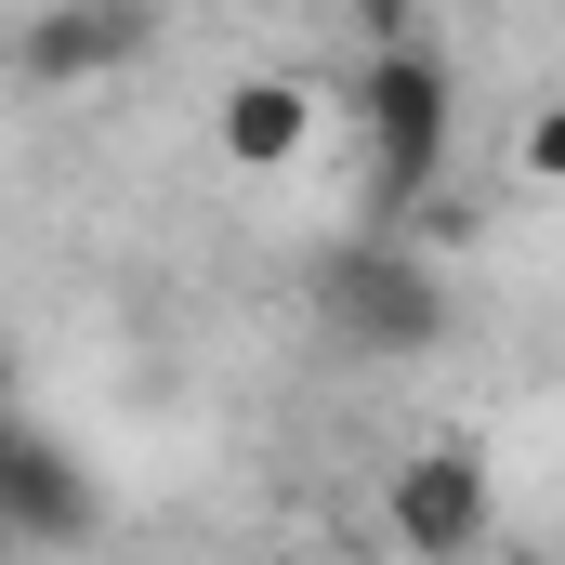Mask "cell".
<instances>
[{
	"instance_id": "obj_1",
	"label": "cell",
	"mask_w": 565,
	"mask_h": 565,
	"mask_svg": "<svg viewBox=\"0 0 565 565\" xmlns=\"http://www.w3.org/2000/svg\"><path fill=\"white\" fill-rule=\"evenodd\" d=\"M355 145H369V211H422L460 158V66L434 40H369L355 66Z\"/></svg>"
},
{
	"instance_id": "obj_8",
	"label": "cell",
	"mask_w": 565,
	"mask_h": 565,
	"mask_svg": "<svg viewBox=\"0 0 565 565\" xmlns=\"http://www.w3.org/2000/svg\"><path fill=\"white\" fill-rule=\"evenodd\" d=\"M0 422H13V355H0Z\"/></svg>"
},
{
	"instance_id": "obj_7",
	"label": "cell",
	"mask_w": 565,
	"mask_h": 565,
	"mask_svg": "<svg viewBox=\"0 0 565 565\" xmlns=\"http://www.w3.org/2000/svg\"><path fill=\"white\" fill-rule=\"evenodd\" d=\"M526 184H565V106L526 119Z\"/></svg>"
},
{
	"instance_id": "obj_5",
	"label": "cell",
	"mask_w": 565,
	"mask_h": 565,
	"mask_svg": "<svg viewBox=\"0 0 565 565\" xmlns=\"http://www.w3.org/2000/svg\"><path fill=\"white\" fill-rule=\"evenodd\" d=\"M145 40H158V0H53L13 66H26L40 93H93V79L145 66Z\"/></svg>"
},
{
	"instance_id": "obj_4",
	"label": "cell",
	"mask_w": 565,
	"mask_h": 565,
	"mask_svg": "<svg viewBox=\"0 0 565 565\" xmlns=\"http://www.w3.org/2000/svg\"><path fill=\"white\" fill-rule=\"evenodd\" d=\"M93 513H106L93 500V460L13 408L0 422V553H66V540H93Z\"/></svg>"
},
{
	"instance_id": "obj_3",
	"label": "cell",
	"mask_w": 565,
	"mask_h": 565,
	"mask_svg": "<svg viewBox=\"0 0 565 565\" xmlns=\"http://www.w3.org/2000/svg\"><path fill=\"white\" fill-rule=\"evenodd\" d=\"M382 526H395V553L408 565H473L500 540V487H487V447H460V434H434L395 460V487H382Z\"/></svg>"
},
{
	"instance_id": "obj_6",
	"label": "cell",
	"mask_w": 565,
	"mask_h": 565,
	"mask_svg": "<svg viewBox=\"0 0 565 565\" xmlns=\"http://www.w3.org/2000/svg\"><path fill=\"white\" fill-rule=\"evenodd\" d=\"M316 132H329V106H316V79H289V66L224 79V106H211V145H224L237 171H289V158H316Z\"/></svg>"
},
{
	"instance_id": "obj_2",
	"label": "cell",
	"mask_w": 565,
	"mask_h": 565,
	"mask_svg": "<svg viewBox=\"0 0 565 565\" xmlns=\"http://www.w3.org/2000/svg\"><path fill=\"white\" fill-rule=\"evenodd\" d=\"M302 302H316V329H329L342 355H369V369L447 342V277H434L408 237H342V250H316Z\"/></svg>"
}]
</instances>
